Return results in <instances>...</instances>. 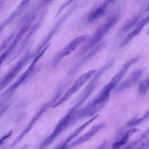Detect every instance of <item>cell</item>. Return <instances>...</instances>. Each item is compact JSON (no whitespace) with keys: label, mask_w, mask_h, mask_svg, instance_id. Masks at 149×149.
I'll list each match as a JSON object with an SVG mask.
<instances>
[{"label":"cell","mask_w":149,"mask_h":149,"mask_svg":"<svg viewBox=\"0 0 149 149\" xmlns=\"http://www.w3.org/2000/svg\"><path fill=\"white\" fill-rule=\"evenodd\" d=\"M96 117L92 118L91 119H90V120H88V122H87L86 123H84L83 125H82L81 126H80L79 127H78L77 129H76L73 132H72L66 139V140L62 143V144L61 145V146H60L58 149H66L67 146L69 144V143L75 137H76L88 124H90Z\"/></svg>","instance_id":"obj_6"},{"label":"cell","mask_w":149,"mask_h":149,"mask_svg":"<svg viewBox=\"0 0 149 149\" xmlns=\"http://www.w3.org/2000/svg\"><path fill=\"white\" fill-rule=\"evenodd\" d=\"M107 2H104L102 3L97 9H96L94 12H93L91 15L89 16V20H93L95 19H96L97 17L100 16L102 13H103L104 10H105V8L106 7V3Z\"/></svg>","instance_id":"obj_9"},{"label":"cell","mask_w":149,"mask_h":149,"mask_svg":"<svg viewBox=\"0 0 149 149\" xmlns=\"http://www.w3.org/2000/svg\"><path fill=\"white\" fill-rule=\"evenodd\" d=\"M28 148V145L27 144H26L24 145V146H23L20 149H27Z\"/></svg>","instance_id":"obj_11"},{"label":"cell","mask_w":149,"mask_h":149,"mask_svg":"<svg viewBox=\"0 0 149 149\" xmlns=\"http://www.w3.org/2000/svg\"><path fill=\"white\" fill-rule=\"evenodd\" d=\"M28 60V57L25 56L0 81V91L3 89L15 77Z\"/></svg>","instance_id":"obj_2"},{"label":"cell","mask_w":149,"mask_h":149,"mask_svg":"<svg viewBox=\"0 0 149 149\" xmlns=\"http://www.w3.org/2000/svg\"><path fill=\"white\" fill-rule=\"evenodd\" d=\"M105 126L104 123H100L98 125H95L93 127H92L89 132L84 134V135L80 137L79 139L75 140L74 141H72L70 144H69L66 149H69L72 147H76L78 145H80L83 143H85L86 141L90 140L96 133L99 132L100 130H101Z\"/></svg>","instance_id":"obj_3"},{"label":"cell","mask_w":149,"mask_h":149,"mask_svg":"<svg viewBox=\"0 0 149 149\" xmlns=\"http://www.w3.org/2000/svg\"><path fill=\"white\" fill-rule=\"evenodd\" d=\"M136 130H137L136 129H132V130L128 131L127 132H126V133L123 136L122 139L120 140H119L117 142H115L112 144L111 149H120L122 146L125 145L127 142L129 137L134 133H135L136 132Z\"/></svg>","instance_id":"obj_7"},{"label":"cell","mask_w":149,"mask_h":149,"mask_svg":"<svg viewBox=\"0 0 149 149\" xmlns=\"http://www.w3.org/2000/svg\"><path fill=\"white\" fill-rule=\"evenodd\" d=\"M148 23V18L147 17L146 19L143 20L141 23L138 25V26L136 28V29H134L133 31H132L126 37V38L123 40V44H125L126 42H127L130 40H131L132 38H133L134 36H136L137 34H138L140 31H141V30L143 29V27H144V26H145L147 23Z\"/></svg>","instance_id":"obj_8"},{"label":"cell","mask_w":149,"mask_h":149,"mask_svg":"<svg viewBox=\"0 0 149 149\" xmlns=\"http://www.w3.org/2000/svg\"><path fill=\"white\" fill-rule=\"evenodd\" d=\"M88 37V36L87 35L81 36L72 40L59 52L58 56L59 59L63 58L64 56L68 55V54L73 52L74 50H75L79 45L81 44V43L86 41Z\"/></svg>","instance_id":"obj_4"},{"label":"cell","mask_w":149,"mask_h":149,"mask_svg":"<svg viewBox=\"0 0 149 149\" xmlns=\"http://www.w3.org/2000/svg\"><path fill=\"white\" fill-rule=\"evenodd\" d=\"M94 70H90L89 72H87V73L83 74L82 76H81L74 83V84L72 86V87L67 91V93L65 94V95L55 105V106L58 105L65 101L67 100L73 94H74L75 92H76L94 74Z\"/></svg>","instance_id":"obj_1"},{"label":"cell","mask_w":149,"mask_h":149,"mask_svg":"<svg viewBox=\"0 0 149 149\" xmlns=\"http://www.w3.org/2000/svg\"><path fill=\"white\" fill-rule=\"evenodd\" d=\"M116 18H112V19L108 21L107 23H105L103 26H102L98 30L97 32L95 34L94 38H93L92 41H91V43L94 41V42L92 44H95L100 40L102 37H103L104 34L105 33L106 31H108V29H110L111 27H112L116 22Z\"/></svg>","instance_id":"obj_5"},{"label":"cell","mask_w":149,"mask_h":149,"mask_svg":"<svg viewBox=\"0 0 149 149\" xmlns=\"http://www.w3.org/2000/svg\"><path fill=\"white\" fill-rule=\"evenodd\" d=\"M12 37V36H10L9 37H8V38H7L3 42V43L0 45V52L6 47V46L7 45V44L10 42L11 38Z\"/></svg>","instance_id":"obj_10"}]
</instances>
